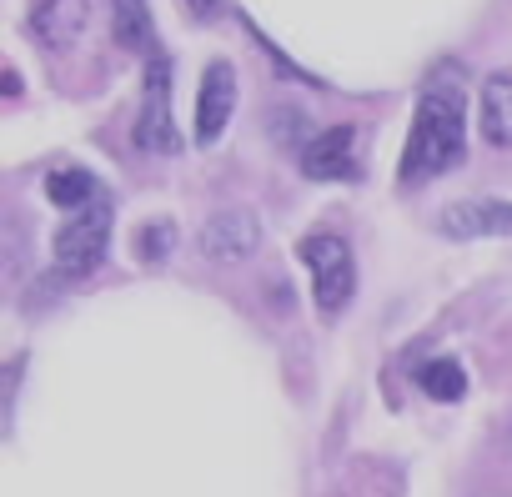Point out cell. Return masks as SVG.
<instances>
[{"label": "cell", "mask_w": 512, "mask_h": 497, "mask_svg": "<svg viewBox=\"0 0 512 497\" xmlns=\"http://www.w3.org/2000/svg\"><path fill=\"white\" fill-rule=\"evenodd\" d=\"M111 31L121 51H136L146 61H156V26H151V6L146 0H111Z\"/></svg>", "instance_id": "cell-10"}, {"label": "cell", "mask_w": 512, "mask_h": 497, "mask_svg": "<svg viewBox=\"0 0 512 497\" xmlns=\"http://www.w3.org/2000/svg\"><path fill=\"white\" fill-rule=\"evenodd\" d=\"M231 111H236V71H231V61H211L201 71V91H196V141L201 146L221 141Z\"/></svg>", "instance_id": "cell-5"}, {"label": "cell", "mask_w": 512, "mask_h": 497, "mask_svg": "<svg viewBox=\"0 0 512 497\" xmlns=\"http://www.w3.org/2000/svg\"><path fill=\"white\" fill-rule=\"evenodd\" d=\"M171 246H176V226L171 221H146L136 231V257L151 267V262H166L171 257Z\"/></svg>", "instance_id": "cell-14"}, {"label": "cell", "mask_w": 512, "mask_h": 497, "mask_svg": "<svg viewBox=\"0 0 512 497\" xmlns=\"http://www.w3.org/2000/svg\"><path fill=\"white\" fill-rule=\"evenodd\" d=\"M482 136L487 146H512V71H492L482 81Z\"/></svg>", "instance_id": "cell-11"}, {"label": "cell", "mask_w": 512, "mask_h": 497, "mask_svg": "<svg viewBox=\"0 0 512 497\" xmlns=\"http://www.w3.org/2000/svg\"><path fill=\"white\" fill-rule=\"evenodd\" d=\"M91 26V0H36L31 6V36L46 51H71Z\"/></svg>", "instance_id": "cell-6"}, {"label": "cell", "mask_w": 512, "mask_h": 497, "mask_svg": "<svg viewBox=\"0 0 512 497\" xmlns=\"http://www.w3.org/2000/svg\"><path fill=\"white\" fill-rule=\"evenodd\" d=\"M357 131L352 126H327L302 146V171L312 181H357Z\"/></svg>", "instance_id": "cell-7"}, {"label": "cell", "mask_w": 512, "mask_h": 497, "mask_svg": "<svg viewBox=\"0 0 512 497\" xmlns=\"http://www.w3.org/2000/svg\"><path fill=\"white\" fill-rule=\"evenodd\" d=\"M412 382L432 397V402H462L467 397V372L457 357H427L412 367Z\"/></svg>", "instance_id": "cell-12"}, {"label": "cell", "mask_w": 512, "mask_h": 497, "mask_svg": "<svg viewBox=\"0 0 512 497\" xmlns=\"http://www.w3.org/2000/svg\"><path fill=\"white\" fill-rule=\"evenodd\" d=\"M181 6H186V16H191V21H211V16H221L226 0H181Z\"/></svg>", "instance_id": "cell-15"}, {"label": "cell", "mask_w": 512, "mask_h": 497, "mask_svg": "<svg viewBox=\"0 0 512 497\" xmlns=\"http://www.w3.org/2000/svg\"><path fill=\"white\" fill-rule=\"evenodd\" d=\"M101 191H106V186H101L91 171H81V166H56V171L46 176V196H51L56 206H66V211H86Z\"/></svg>", "instance_id": "cell-13"}, {"label": "cell", "mask_w": 512, "mask_h": 497, "mask_svg": "<svg viewBox=\"0 0 512 497\" xmlns=\"http://www.w3.org/2000/svg\"><path fill=\"white\" fill-rule=\"evenodd\" d=\"M256 241H262V226H256V216L241 211V206H226L201 226V246H206L211 262H241V257L256 252Z\"/></svg>", "instance_id": "cell-8"}, {"label": "cell", "mask_w": 512, "mask_h": 497, "mask_svg": "<svg viewBox=\"0 0 512 497\" xmlns=\"http://www.w3.org/2000/svg\"><path fill=\"white\" fill-rule=\"evenodd\" d=\"M297 257L312 272V302L322 317H337L352 292H357V262H352V246L337 231H312L297 241Z\"/></svg>", "instance_id": "cell-2"}, {"label": "cell", "mask_w": 512, "mask_h": 497, "mask_svg": "<svg viewBox=\"0 0 512 497\" xmlns=\"http://www.w3.org/2000/svg\"><path fill=\"white\" fill-rule=\"evenodd\" d=\"M136 146L151 156L176 151V126H171V66L166 56L146 61V91H141V116H136Z\"/></svg>", "instance_id": "cell-4"}, {"label": "cell", "mask_w": 512, "mask_h": 497, "mask_svg": "<svg viewBox=\"0 0 512 497\" xmlns=\"http://www.w3.org/2000/svg\"><path fill=\"white\" fill-rule=\"evenodd\" d=\"M507 442H512V417H507Z\"/></svg>", "instance_id": "cell-16"}, {"label": "cell", "mask_w": 512, "mask_h": 497, "mask_svg": "<svg viewBox=\"0 0 512 497\" xmlns=\"http://www.w3.org/2000/svg\"><path fill=\"white\" fill-rule=\"evenodd\" d=\"M462 151H467V96H462L457 71H437L417 96L412 131L397 161V181L417 186V181L447 176L462 161Z\"/></svg>", "instance_id": "cell-1"}, {"label": "cell", "mask_w": 512, "mask_h": 497, "mask_svg": "<svg viewBox=\"0 0 512 497\" xmlns=\"http://www.w3.org/2000/svg\"><path fill=\"white\" fill-rule=\"evenodd\" d=\"M106 246H111V196L101 191L86 211H76L56 241H51V267L61 277H91L106 257Z\"/></svg>", "instance_id": "cell-3"}, {"label": "cell", "mask_w": 512, "mask_h": 497, "mask_svg": "<svg viewBox=\"0 0 512 497\" xmlns=\"http://www.w3.org/2000/svg\"><path fill=\"white\" fill-rule=\"evenodd\" d=\"M437 226L457 241H472V236H512V206L507 201H452L442 206Z\"/></svg>", "instance_id": "cell-9"}]
</instances>
